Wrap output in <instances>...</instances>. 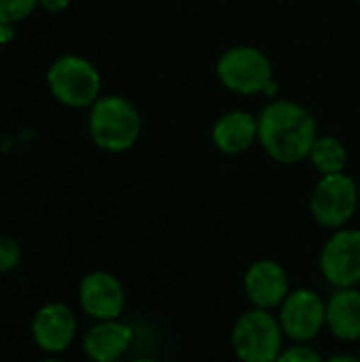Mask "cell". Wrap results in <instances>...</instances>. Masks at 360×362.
Segmentation results:
<instances>
[{"label":"cell","mask_w":360,"mask_h":362,"mask_svg":"<svg viewBox=\"0 0 360 362\" xmlns=\"http://www.w3.org/2000/svg\"><path fill=\"white\" fill-rule=\"evenodd\" d=\"M259 142L278 163L293 165L310 157L318 138L314 115L299 102L278 100L259 115Z\"/></svg>","instance_id":"6da1fadb"},{"label":"cell","mask_w":360,"mask_h":362,"mask_svg":"<svg viewBox=\"0 0 360 362\" xmlns=\"http://www.w3.org/2000/svg\"><path fill=\"white\" fill-rule=\"evenodd\" d=\"M87 129L98 148L106 153H125L138 142L142 119L127 98L102 95L89 108Z\"/></svg>","instance_id":"7a4b0ae2"},{"label":"cell","mask_w":360,"mask_h":362,"mask_svg":"<svg viewBox=\"0 0 360 362\" xmlns=\"http://www.w3.org/2000/svg\"><path fill=\"white\" fill-rule=\"evenodd\" d=\"M51 95L68 108H91L102 98V76L83 55H59L47 70Z\"/></svg>","instance_id":"3957f363"},{"label":"cell","mask_w":360,"mask_h":362,"mask_svg":"<svg viewBox=\"0 0 360 362\" xmlns=\"http://www.w3.org/2000/svg\"><path fill=\"white\" fill-rule=\"evenodd\" d=\"M216 76L225 89L240 95L276 91L272 59L261 49L250 45L227 49L216 62Z\"/></svg>","instance_id":"277c9868"},{"label":"cell","mask_w":360,"mask_h":362,"mask_svg":"<svg viewBox=\"0 0 360 362\" xmlns=\"http://www.w3.org/2000/svg\"><path fill=\"white\" fill-rule=\"evenodd\" d=\"M231 348L240 362H276L284 350V331L278 316L252 308L231 329Z\"/></svg>","instance_id":"5b68a950"},{"label":"cell","mask_w":360,"mask_h":362,"mask_svg":"<svg viewBox=\"0 0 360 362\" xmlns=\"http://www.w3.org/2000/svg\"><path fill=\"white\" fill-rule=\"evenodd\" d=\"M359 185L348 174L323 176L310 197L312 218L325 229H342L356 214Z\"/></svg>","instance_id":"8992f818"},{"label":"cell","mask_w":360,"mask_h":362,"mask_svg":"<svg viewBox=\"0 0 360 362\" xmlns=\"http://www.w3.org/2000/svg\"><path fill=\"white\" fill-rule=\"evenodd\" d=\"M278 322L286 339L310 344L327 327V301L312 288H295L278 308Z\"/></svg>","instance_id":"52a82bcc"},{"label":"cell","mask_w":360,"mask_h":362,"mask_svg":"<svg viewBox=\"0 0 360 362\" xmlns=\"http://www.w3.org/2000/svg\"><path fill=\"white\" fill-rule=\"evenodd\" d=\"M320 272L333 288L360 284V229H337L323 246Z\"/></svg>","instance_id":"ba28073f"},{"label":"cell","mask_w":360,"mask_h":362,"mask_svg":"<svg viewBox=\"0 0 360 362\" xmlns=\"http://www.w3.org/2000/svg\"><path fill=\"white\" fill-rule=\"evenodd\" d=\"M30 331L38 350L47 354H62L74 344L79 320L70 305L51 301L36 310Z\"/></svg>","instance_id":"9c48e42d"},{"label":"cell","mask_w":360,"mask_h":362,"mask_svg":"<svg viewBox=\"0 0 360 362\" xmlns=\"http://www.w3.org/2000/svg\"><path fill=\"white\" fill-rule=\"evenodd\" d=\"M79 305L95 322L119 320L125 310L121 280L108 272H91L79 282Z\"/></svg>","instance_id":"30bf717a"},{"label":"cell","mask_w":360,"mask_h":362,"mask_svg":"<svg viewBox=\"0 0 360 362\" xmlns=\"http://www.w3.org/2000/svg\"><path fill=\"white\" fill-rule=\"evenodd\" d=\"M244 293L252 308L274 312L291 293L289 274L278 261L259 259L244 274Z\"/></svg>","instance_id":"8fae6325"},{"label":"cell","mask_w":360,"mask_h":362,"mask_svg":"<svg viewBox=\"0 0 360 362\" xmlns=\"http://www.w3.org/2000/svg\"><path fill=\"white\" fill-rule=\"evenodd\" d=\"M134 344V329L119 320H104L89 327L83 337V352L91 362L121 361Z\"/></svg>","instance_id":"7c38bea8"},{"label":"cell","mask_w":360,"mask_h":362,"mask_svg":"<svg viewBox=\"0 0 360 362\" xmlns=\"http://www.w3.org/2000/svg\"><path fill=\"white\" fill-rule=\"evenodd\" d=\"M212 144L223 155H242L259 140V121L246 110H231L212 125Z\"/></svg>","instance_id":"4fadbf2b"},{"label":"cell","mask_w":360,"mask_h":362,"mask_svg":"<svg viewBox=\"0 0 360 362\" xmlns=\"http://www.w3.org/2000/svg\"><path fill=\"white\" fill-rule=\"evenodd\" d=\"M327 329L339 341H360V291L335 288L327 299Z\"/></svg>","instance_id":"5bb4252c"},{"label":"cell","mask_w":360,"mask_h":362,"mask_svg":"<svg viewBox=\"0 0 360 362\" xmlns=\"http://www.w3.org/2000/svg\"><path fill=\"white\" fill-rule=\"evenodd\" d=\"M308 159L320 176H331L342 174L346 170L348 153L342 140H337L335 136H318Z\"/></svg>","instance_id":"9a60e30c"},{"label":"cell","mask_w":360,"mask_h":362,"mask_svg":"<svg viewBox=\"0 0 360 362\" xmlns=\"http://www.w3.org/2000/svg\"><path fill=\"white\" fill-rule=\"evenodd\" d=\"M38 6V0H0V21L2 23H17L32 15Z\"/></svg>","instance_id":"2e32d148"},{"label":"cell","mask_w":360,"mask_h":362,"mask_svg":"<svg viewBox=\"0 0 360 362\" xmlns=\"http://www.w3.org/2000/svg\"><path fill=\"white\" fill-rule=\"evenodd\" d=\"M19 263H21V248H19V244L13 238L0 233V274L13 272Z\"/></svg>","instance_id":"e0dca14e"},{"label":"cell","mask_w":360,"mask_h":362,"mask_svg":"<svg viewBox=\"0 0 360 362\" xmlns=\"http://www.w3.org/2000/svg\"><path fill=\"white\" fill-rule=\"evenodd\" d=\"M276 362H325L320 352L310 344H293L280 352Z\"/></svg>","instance_id":"ac0fdd59"},{"label":"cell","mask_w":360,"mask_h":362,"mask_svg":"<svg viewBox=\"0 0 360 362\" xmlns=\"http://www.w3.org/2000/svg\"><path fill=\"white\" fill-rule=\"evenodd\" d=\"M38 6L49 13H62L70 6V0H38Z\"/></svg>","instance_id":"d6986e66"},{"label":"cell","mask_w":360,"mask_h":362,"mask_svg":"<svg viewBox=\"0 0 360 362\" xmlns=\"http://www.w3.org/2000/svg\"><path fill=\"white\" fill-rule=\"evenodd\" d=\"M13 25L15 23H2L0 21V42H8L13 38Z\"/></svg>","instance_id":"ffe728a7"},{"label":"cell","mask_w":360,"mask_h":362,"mask_svg":"<svg viewBox=\"0 0 360 362\" xmlns=\"http://www.w3.org/2000/svg\"><path fill=\"white\" fill-rule=\"evenodd\" d=\"M325 362H360V358L352 356V354H335V356H331L329 361Z\"/></svg>","instance_id":"44dd1931"},{"label":"cell","mask_w":360,"mask_h":362,"mask_svg":"<svg viewBox=\"0 0 360 362\" xmlns=\"http://www.w3.org/2000/svg\"><path fill=\"white\" fill-rule=\"evenodd\" d=\"M132 362H159V361H155V358H136V361H132Z\"/></svg>","instance_id":"7402d4cb"},{"label":"cell","mask_w":360,"mask_h":362,"mask_svg":"<svg viewBox=\"0 0 360 362\" xmlns=\"http://www.w3.org/2000/svg\"><path fill=\"white\" fill-rule=\"evenodd\" d=\"M38 362H64V361H59V358H45V361H38Z\"/></svg>","instance_id":"603a6c76"},{"label":"cell","mask_w":360,"mask_h":362,"mask_svg":"<svg viewBox=\"0 0 360 362\" xmlns=\"http://www.w3.org/2000/svg\"><path fill=\"white\" fill-rule=\"evenodd\" d=\"M359 195H360V185H359Z\"/></svg>","instance_id":"cb8c5ba5"},{"label":"cell","mask_w":360,"mask_h":362,"mask_svg":"<svg viewBox=\"0 0 360 362\" xmlns=\"http://www.w3.org/2000/svg\"><path fill=\"white\" fill-rule=\"evenodd\" d=\"M112 362H119V361H112Z\"/></svg>","instance_id":"d4e9b609"},{"label":"cell","mask_w":360,"mask_h":362,"mask_svg":"<svg viewBox=\"0 0 360 362\" xmlns=\"http://www.w3.org/2000/svg\"><path fill=\"white\" fill-rule=\"evenodd\" d=\"M359 358H360V352H359Z\"/></svg>","instance_id":"484cf974"}]
</instances>
